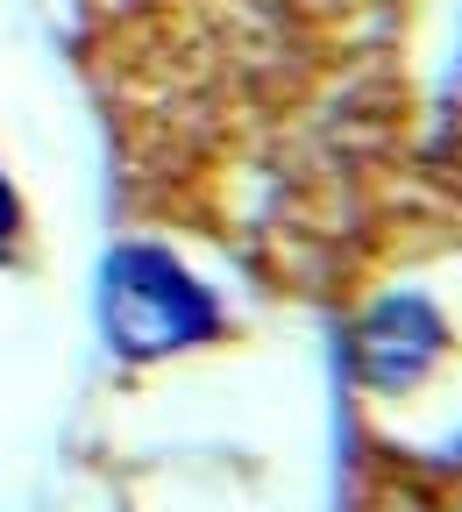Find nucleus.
Instances as JSON below:
<instances>
[{
  "label": "nucleus",
  "instance_id": "nucleus-3",
  "mask_svg": "<svg viewBox=\"0 0 462 512\" xmlns=\"http://www.w3.org/2000/svg\"><path fill=\"white\" fill-rule=\"evenodd\" d=\"M15 221H22V214H15V192H8V178H0V249L15 242Z\"/></svg>",
  "mask_w": 462,
  "mask_h": 512
},
{
  "label": "nucleus",
  "instance_id": "nucleus-2",
  "mask_svg": "<svg viewBox=\"0 0 462 512\" xmlns=\"http://www.w3.org/2000/svg\"><path fill=\"white\" fill-rule=\"evenodd\" d=\"M356 377L370 384V392H406V384H420L441 356V313L413 292L399 299H377L363 320H356Z\"/></svg>",
  "mask_w": 462,
  "mask_h": 512
},
{
  "label": "nucleus",
  "instance_id": "nucleus-1",
  "mask_svg": "<svg viewBox=\"0 0 462 512\" xmlns=\"http://www.w3.org/2000/svg\"><path fill=\"white\" fill-rule=\"evenodd\" d=\"M214 299L207 285L192 278L178 256L164 249H114L107 271H100V328L121 356H178L192 342L214 335Z\"/></svg>",
  "mask_w": 462,
  "mask_h": 512
}]
</instances>
